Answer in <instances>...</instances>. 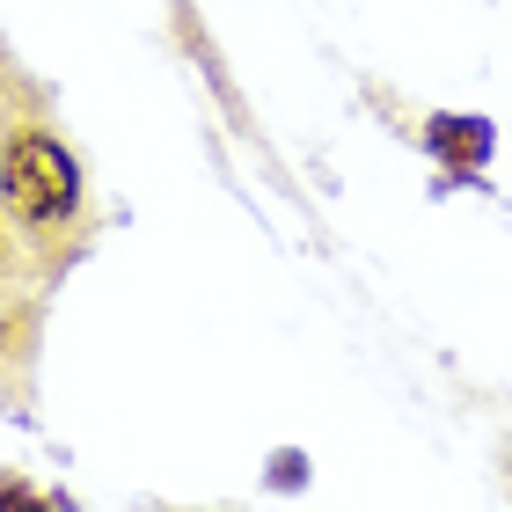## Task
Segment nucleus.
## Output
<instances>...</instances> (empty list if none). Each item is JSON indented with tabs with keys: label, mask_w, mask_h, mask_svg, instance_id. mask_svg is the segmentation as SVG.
Instances as JSON below:
<instances>
[{
	"label": "nucleus",
	"mask_w": 512,
	"mask_h": 512,
	"mask_svg": "<svg viewBox=\"0 0 512 512\" xmlns=\"http://www.w3.org/2000/svg\"><path fill=\"white\" fill-rule=\"evenodd\" d=\"M15 271H30V256H22V242H15V227H8V213H0V286H8Z\"/></svg>",
	"instance_id": "7ed1b4c3"
},
{
	"label": "nucleus",
	"mask_w": 512,
	"mask_h": 512,
	"mask_svg": "<svg viewBox=\"0 0 512 512\" xmlns=\"http://www.w3.org/2000/svg\"><path fill=\"white\" fill-rule=\"evenodd\" d=\"M0 213H8L30 271H59L88 227L81 154L37 110H0Z\"/></svg>",
	"instance_id": "f257e3e1"
},
{
	"label": "nucleus",
	"mask_w": 512,
	"mask_h": 512,
	"mask_svg": "<svg viewBox=\"0 0 512 512\" xmlns=\"http://www.w3.org/2000/svg\"><path fill=\"white\" fill-rule=\"evenodd\" d=\"M425 154L454 176H476L491 161V125L483 118H454V110H432L425 118Z\"/></svg>",
	"instance_id": "f03ea898"
}]
</instances>
